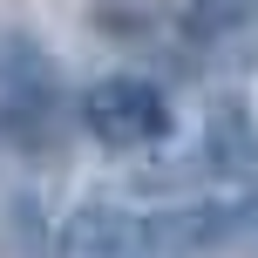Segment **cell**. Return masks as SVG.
<instances>
[{
	"mask_svg": "<svg viewBox=\"0 0 258 258\" xmlns=\"http://www.w3.org/2000/svg\"><path fill=\"white\" fill-rule=\"evenodd\" d=\"M61 258H150V224L122 204H82L61 224Z\"/></svg>",
	"mask_w": 258,
	"mask_h": 258,
	"instance_id": "cell-3",
	"label": "cell"
},
{
	"mask_svg": "<svg viewBox=\"0 0 258 258\" xmlns=\"http://www.w3.org/2000/svg\"><path fill=\"white\" fill-rule=\"evenodd\" d=\"M238 231H245V238H251V251H258V204H245V211H238Z\"/></svg>",
	"mask_w": 258,
	"mask_h": 258,
	"instance_id": "cell-7",
	"label": "cell"
},
{
	"mask_svg": "<svg viewBox=\"0 0 258 258\" xmlns=\"http://www.w3.org/2000/svg\"><path fill=\"white\" fill-rule=\"evenodd\" d=\"M82 122H89L109 150H150V143L170 136V102H163V89L143 82V75H109V82L89 89Z\"/></svg>",
	"mask_w": 258,
	"mask_h": 258,
	"instance_id": "cell-2",
	"label": "cell"
},
{
	"mask_svg": "<svg viewBox=\"0 0 258 258\" xmlns=\"http://www.w3.org/2000/svg\"><path fill=\"white\" fill-rule=\"evenodd\" d=\"M204 156L224 170V177H251L258 170V129L251 116L238 102H218L211 109V122H204Z\"/></svg>",
	"mask_w": 258,
	"mask_h": 258,
	"instance_id": "cell-4",
	"label": "cell"
},
{
	"mask_svg": "<svg viewBox=\"0 0 258 258\" xmlns=\"http://www.w3.org/2000/svg\"><path fill=\"white\" fill-rule=\"evenodd\" d=\"M0 143L21 150L27 163H54L68 143V109L54 89V68L27 34L0 41Z\"/></svg>",
	"mask_w": 258,
	"mask_h": 258,
	"instance_id": "cell-1",
	"label": "cell"
},
{
	"mask_svg": "<svg viewBox=\"0 0 258 258\" xmlns=\"http://www.w3.org/2000/svg\"><path fill=\"white\" fill-rule=\"evenodd\" d=\"M258 27V0H183V34L190 41H238Z\"/></svg>",
	"mask_w": 258,
	"mask_h": 258,
	"instance_id": "cell-5",
	"label": "cell"
},
{
	"mask_svg": "<svg viewBox=\"0 0 258 258\" xmlns=\"http://www.w3.org/2000/svg\"><path fill=\"white\" fill-rule=\"evenodd\" d=\"M163 14H183V0H95V21H102L109 34H143V27H156Z\"/></svg>",
	"mask_w": 258,
	"mask_h": 258,
	"instance_id": "cell-6",
	"label": "cell"
}]
</instances>
